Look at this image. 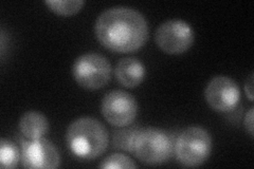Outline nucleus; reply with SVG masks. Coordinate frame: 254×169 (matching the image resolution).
<instances>
[{
    "mask_svg": "<svg viewBox=\"0 0 254 169\" xmlns=\"http://www.w3.org/2000/svg\"><path fill=\"white\" fill-rule=\"evenodd\" d=\"M212 151L210 133L200 126H190L175 143V154L181 165L197 167L209 159Z\"/></svg>",
    "mask_w": 254,
    "mask_h": 169,
    "instance_id": "nucleus-4",
    "label": "nucleus"
},
{
    "mask_svg": "<svg viewBox=\"0 0 254 169\" xmlns=\"http://www.w3.org/2000/svg\"><path fill=\"white\" fill-rule=\"evenodd\" d=\"M159 49L166 54L178 55L193 46L195 33L189 23L181 19H171L161 23L155 34Z\"/></svg>",
    "mask_w": 254,
    "mask_h": 169,
    "instance_id": "nucleus-6",
    "label": "nucleus"
},
{
    "mask_svg": "<svg viewBox=\"0 0 254 169\" xmlns=\"http://www.w3.org/2000/svg\"><path fill=\"white\" fill-rule=\"evenodd\" d=\"M139 128H128V129H121L114 133V147L130 152L133 138L136 135Z\"/></svg>",
    "mask_w": 254,
    "mask_h": 169,
    "instance_id": "nucleus-15",
    "label": "nucleus"
},
{
    "mask_svg": "<svg viewBox=\"0 0 254 169\" xmlns=\"http://www.w3.org/2000/svg\"><path fill=\"white\" fill-rule=\"evenodd\" d=\"M66 142L75 157L93 160L102 156L107 149L109 134L106 127L97 118L83 116L69 125Z\"/></svg>",
    "mask_w": 254,
    "mask_h": 169,
    "instance_id": "nucleus-2",
    "label": "nucleus"
},
{
    "mask_svg": "<svg viewBox=\"0 0 254 169\" xmlns=\"http://www.w3.org/2000/svg\"><path fill=\"white\" fill-rule=\"evenodd\" d=\"M245 89H246V93H247L249 100L253 101V74H251L249 76V78L246 80Z\"/></svg>",
    "mask_w": 254,
    "mask_h": 169,
    "instance_id": "nucleus-17",
    "label": "nucleus"
},
{
    "mask_svg": "<svg viewBox=\"0 0 254 169\" xmlns=\"http://www.w3.org/2000/svg\"><path fill=\"white\" fill-rule=\"evenodd\" d=\"M21 160V152H19L16 145L6 139H1L0 142V164L1 168L17 167Z\"/></svg>",
    "mask_w": 254,
    "mask_h": 169,
    "instance_id": "nucleus-12",
    "label": "nucleus"
},
{
    "mask_svg": "<svg viewBox=\"0 0 254 169\" xmlns=\"http://www.w3.org/2000/svg\"><path fill=\"white\" fill-rule=\"evenodd\" d=\"M45 3L52 12L61 16L74 15L84 5L82 0H47Z\"/></svg>",
    "mask_w": 254,
    "mask_h": 169,
    "instance_id": "nucleus-13",
    "label": "nucleus"
},
{
    "mask_svg": "<svg viewBox=\"0 0 254 169\" xmlns=\"http://www.w3.org/2000/svg\"><path fill=\"white\" fill-rule=\"evenodd\" d=\"M131 154L147 165H160L171 159L175 152L172 136L158 128H145L137 131L131 145Z\"/></svg>",
    "mask_w": 254,
    "mask_h": 169,
    "instance_id": "nucleus-3",
    "label": "nucleus"
},
{
    "mask_svg": "<svg viewBox=\"0 0 254 169\" xmlns=\"http://www.w3.org/2000/svg\"><path fill=\"white\" fill-rule=\"evenodd\" d=\"M204 98L209 106L217 112L233 110L241 100V90L232 78L225 75L213 77L204 90Z\"/></svg>",
    "mask_w": 254,
    "mask_h": 169,
    "instance_id": "nucleus-8",
    "label": "nucleus"
},
{
    "mask_svg": "<svg viewBox=\"0 0 254 169\" xmlns=\"http://www.w3.org/2000/svg\"><path fill=\"white\" fill-rule=\"evenodd\" d=\"M21 160L25 168H58L61 156L54 144L45 138L21 140Z\"/></svg>",
    "mask_w": 254,
    "mask_h": 169,
    "instance_id": "nucleus-9",
    "label": "nucleus"
},
{
    "mask_svg": "<svg viewBox=\"0 0 254 169\" xmlns=\"http://www.w3.org/2000/svg\"><path fill=\"white\" fill-rule=\"evenodd\" d=\"M94 33L100 44L114 52L139 50L148 39L144 15L128 6H114L103 12L95 21Z\"/></svg>",
    "mask_w": 254,
    "mask_h": 169,
    "instance_id": "nucleus-1",
    "label": "nucleus"
},
{
    "mask_svg": "<svg viewBox=\"0 0 254 169\" xmlns=\"http://www.w3.org/2000/svg\"><path fill=\"white\" fill-rule=\"evenodd\" d=\"M75 82L87 90H98L105 87L111 76L108 59L98 53H87L77 57L72 67Z\"/></svg>",
    "mask_w": 254,
    "mask_h": 169,
    "instance_id": "nucleus-5",
    "label": "nucleus"
},
{
    "mask_svg": "<svg viewBox=\"0 0 254 169\" xmlns=\"http://www.w3.org/2000/svg\"><path fill=\"white\" fill-rule=\"evenodd\" d=\"M101 112L110 125L125 127L130 125L137 117L138 103L129 93L113 90L103 98Z\"/></svg>",
    "mask_w": 254,
    "mask_h": 169,
    "instance_id": "nucleus-7",
    "label": "nucleus"
},
{
    "mask_svg": "<svg viewBox=\"0 0 254 169\" xmlns=\"http://www.w3.org/2000/svg\"><path fill=\"white\" fill-rule=\"evenodd\" d=\"M100 168H123V169H132L137 168V164L125 155L122 154H113L105 158L99 165Z\"/></svg>",
    "mask_w": 254,
    "mask_h": 169,
    "instance_id": "nucleus-14",
    "label": "nucleus"
},
{
    "mask_svg": "<svg viewBox=\"0 0 254 169\" xmlns=\"http://www.w3.org/2000/svg\"><path fill=\"white\" fill-rule=\"evenodd\" d=\"M245 126H246V129L248 130L249 134L253 136V108H251L248 113L246 114Z\"/></svg>",
    "mask_w": 254,
    "mask_h": 169,
    "instance_id": "nucleus-16",
    "label": "nucleus"
},
{
    "mask_svg": "<svg viewBox=\"0 0 254 169\" xmlns=\"http://www.w3.org/2000/svg\"><path fill=\"white\" fill-rule=\"evenodd\" d=\"M48 129H49V122L41 112L28 111L20 117L19 130L28 140L44 138Z\"/></svg>",
    "mask_w": 254,
    "mask_h": 169,
    "instance_id": "nucleus-11",
    "label": "nucleus"
},
{
    "mask_svg": "<svg viewBox=\"0 0 254 169\" xmlns=\"http://www.w3.org/2000/svg\"><path fill=\"white\" fill-rule=\"evenodd\" d=\"M146 70L138 58L125 57L119 60L115 69V75L119 83L126 88L139 86L145 78Z\"/></svg>",
    "mask_w": 254,
    "mask_h": 169,
    "instance_id": "nucleus-10",
    "label": "nucleus"
}]
</instances>
